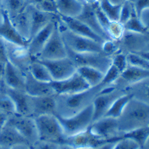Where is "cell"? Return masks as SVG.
<instances>
[{
  "label": "cell",
  "mask_w": 149,
  "mask_h": 149,
  "mask_svg": "<svg viewBox=\"0 0 149 149\" xmlns=\"http://www.w3.org/2000/svg\"><path fill=\"white\" fill-rule=\"evenodd\" d=\"M148 102L132 98L118 118L119 133L148 126Z\"/></svg>",
  "instance_id": "6da1fadb"
},
{
  "label": "cell",
  "mask_w": 149,
  "mask_h": 149,
  "mask_svg": "<svg viewBox=\"0 0 149 149\" xmlns=\"http://www.w3.org/2000/svg\"><path fill=\"white\" fill-rule=\"evenodd\" d=\"M102 89L99 86L90 88L84 91L68 94V95H59L56 101V108L55 114L68 118L80 112L85 107L92 103L91 100L97 95L95 93L100 92Z\"/></svg>",
  "instance_id": "7a4b0ae2"
},
{
  "label": "cell",
  "mask_w": 149,
  "mask_h": 149,
  "mask_svg": "<svg viewBox=\"0 0 149 149\" xmlns=\"http://www.w3.org/2000/svg\"><path fill=\"white\" fill-rule=\"evenodd\" d=\"M38 137L40 141L63 144L66 136L55 114H43L34 118Z\"/></svg>",
  "instance_id": "3957f363"
},
{
  "label": "cell",
  "mask_w": 149,
  "mask_h": 149,
  "mask_svg": "<svg viewBox=\"0 0 149 149\" xmlns=\"http://www.w3.org/2000/svg\"><path fill=\"white\" fill-rule=\"evenodd\" d=\"M63 130L66 138L80 134L88 130L93 120L92 103L71 117L64 118L55 114Z\"/></svg>",
  "instance_id": "277c9868"
},
{
  "label": "cell",
  "mask_w": 149,
  "mask_h": 149,
  "mask_svg": "<svg viewBox=\"0 0 149 149\" xmlns=\"http://www.w3.org/2000/svg\"><path fill=\"white\" fill-rule=\"evenodd\" d=\"M60 33L66 47L72 52L79 53V54L102 53V44L96 41L75 34L71 31H69L66 27L64 30L60 29Z\"/></svg>",
  "instance_id": "5b68a950"
},
{
  "label": "cell",
  "mask_w": 149,
  "mask_h": 149,
  "mask_svg": "<svg viewBox=\"0 0 149 149\" xmlns=\"http://www.w3.org/2000/svg\"><path fill=\"white\" fill-rule=\"evenodd\" d=\"M68 56L67 47L65 45L61 36L58 23H56L54 31L48 39L45 45L42 49L41 52L36 56L38 60H56Z\"/></svg>",
  "instance_id": "8992f818"
},
{
  "label": "cell",
  "mask_w": 149,
  "mask_h": 149,
  "mask_svg": "<svg viewBox=\"0 0 149 149\" xmlns=\"http://www.w3.org/2000/svg\"><path fill=\"white\" fill-rule=\"evenodd\" d=\"M6 125L15 128L29 145H33L38 140L34 118L32 117L15 113L10 115Z\"/></svg>",
  "instance_id": "52a82bcc"
},
{
  "label": "cell",
  "mask_w": 149,
  "mask_h": 149,
  "mask_svg": "<svg viewBox=\"0 0 149 149\" xmlns=\"http://www.w3.org/2000/svg\"><path fill=\"white\" fill-rule=\"evenodd\" d=\"M68 56L72 62L76 65V67L81 66H88L101 70L102 72H105L111 65V58L106 56L103 53H84L79 54L71 51L67 48Z\"/></svg>",
  "instance_id": "ba28073f"
},
{
  "label": "cell",
  "mask_w": 149,
  "mask_h": 149,
  "mask_svg": "<svg viewBox=\"0 0 149 149\" xmlns=\"http://www.w3.org/2000/svg\"><path fill=\"white\" fill-rule=\"evenodd\" d=\"M37 60L45 66L53 81L66 79L77 71L76 65L68 56L56 60Z\"/></svg>",
  "instance_id": "9c48e42d"
},
{
  "label": "cell",
  "mask_w": 149,
  "mask_h": 149,
  "mask_svg": "<svg viewBox=\"0 0 149 149\" xmlns=\"http://www.w3.org/2000/svg\"><path fill=\"white\" fill-rule=\"evenodd\" d=\"M88 130L95 138L103 141L104 142H108L109 140L119 134L118 118L103 117L92 122Z\"/></svg>",
  "instance_id": "30bf717a"
},
{
  "label": "cell",
  "mask_w": 149,
  "mask_h": 149,
  "mask_svg": "<svg viewBox=\"0 0 149 149\" xmlns=\"http://www.w3.org/2000/svg\"><path fill=\"white\" fill-rule=\"evenodd\" d=\"M50 86L56 95H68L89 90L91 87L84 79L77 72L72 74L66 79L59 81H51Z\"/></svg>",
  "instance_id": "8fae6325"
},
{
  "label": "cell",
  "mask_w": 149,
  "mask_h": 149,
  "mask_svg": "<svg viewBox=\"0 0 149 149\" xmlns=\"http://www.w3.org/2000/svg\"><path fill=\"white\" fill-rule=\"evenodd\" d=\"M119 92L115 91L114 88L102 89L99 94L94 98L92 102L93 106V120L92 122L103 118L112 103L119 95Z\"/></svg>",
  "instance_id": "7c38bea8"
},
{
  "label": "cell",
  "mask_w": 149,
  "mask_h": 149,
  "mask_svg": "<svg viewBox=\"0 0 149 149\" xmlns=\"http://www.w3.org/2000/svg\"><path fill=\"white\" fill-rule=\"evenodd\" d=\"M3 10V20L0 25V37L7 43H10L13 45L19 46L22 48H26L28 45V40L23 38L19 32L16 30L15 26L10 21V18L8 13Z\"/></svg>",
  "instance_id": "4fadbf2b"
},
{
  "label": "cell",
  "mask_w": 149,
  "mask_h": 149,
  "mask_svg": "<svg viewBox=\"0 0 149 149\" xmlns=\"http://www.w3.org/2000/svg\"><path fill=\"white\" fill-rule=\"evenodd\" d=\"M59 17L61 23L64 25V26L67 29H68L69 31H71L72 33L84 37V38H91L92 40L96 41L100 44H102L105 41L102 38H101L99 35H97L95 32H93L87 25L82 22L76 17H67V16H61V15H59Z\"/></svg>",
  "instance_id": "5bb4252c"
},
{
  "label": "cell",
  "mask_w": 149,
  "mask_h": 149,
  "mask_svg": "<svg viewBox=\"0 0 149 149\" xmlns=\"http://www.w3.org/2000/svg\"><path fill=\"white\" fill-rule=\"evenodd\" d=\"M56 23L57 22L56 20L48 23L45 27H43L40 31H38L33 37L29 39L26 48L28 49V53L30 55L37 56L41 52L42 49L45 45L52 32L54 31Z\"/></svg>",
  "instance_id": "9a60e30c"
},
{
  "label": "cell",
  "mask_w": 149,
  "mask_h": 149,
  "mask_svg": "<svg viewBox=\"0 0 149 149\" xmlns=\"http://www.w3.org/2000/svg\"><path fill=\"white\" fill-rule=\"evenodd\" d=\"M30 99H31V117L34 116L35 118L43 114L56 113V101L54 95L30 96Z\"/></svg>",
  "instance_id": "2e32d148"
},
{
  "label": "cell",
  "mask_w": 149,
  "mask_h": 149,
  "mask_svg": "<svg viewBox=\"0 0 149 149\" xmlns=\"http://www.w3.org/2000/svg\"><path fill=\"white\" fill-rule=\"evenodd\" d=\"M28 9L30 13V39L38 31L45 27L48 23L55 21V17L57 15L41 11L31 4L30 6H28Z\"/></svg>",
  "instance_id": "e0dca14e"
},
{
  "label": "cell",
  "mask_w": 149,
  "mask_h": 149,
  "mask_svg": "<svg viewBox=\"0 0 149 149\" xmlns=\"http://www.w3.org/2000/svg\"><path fill=\"white\" fill-rule=\"evenodd\" d=\"M5 93L11 98L15 107V114L31 117V99L23 91L8 88Z\"/></svg>",
  "instance_id": "ac0fdd59"
},
{
  "label": "cell",
  "mask_w": 149,
  "mask_h": 149,
  "mask_svg": "<svg viewBox=\"0 0 149 149\" xmlns=\"http://www.w3.org/2000/svg\"><path fill=\"white\" fill-rule=\"evenodd\" d=\"M3 80L8 88L23 91L25 89V78L21 71L10 60L5 63Z\"/></svg>",
  "instance_id": "d6986e66"
},
{
  "label": "cell",
  "mask_w": 149,
  "mask_h": 149,
  "mask_svg": "<svg viewBox=\"0 0 149 149\" xmlns=\"http://www.w3.org/2000/svg\"><path fill=\"white\" fill-rule=\"evenodd\" d=\"M76 18L79 19L82 22L84 23L85 25H87L93 32H95L96 34L99 35L101 38H102L104 40L110 39L107 33L104 32L102 27L101 26L92 5L84 3L83 10Z\"/></svg>",
  "instance_id": "ffe728a7"
},
{
  "label": "cell",
  "mask_w": 149,
  "mask_h": 149,
  "mask_svg": "<svg viewBox=\"0 0 149 149\" xmlns=\"http://www.w3.org/2000/svg\"><path fill=\"white\" fill-rule=\"evenodd\" d=\"M24 91L30 96H45L56 95L49 83L36 80L29 72L25 77Z\"/></svg>",
  "instance_id": "44dd1931"
},
{
  "label": "cell",
  "mask_w": 149,
  "mask_h": 149,
  "mask_svg": "<svg viewBox=\"0 0 149 149\" xmlns=\"http://www.w3.org/2000/svg\"><path fill=\"white\" fill-rule=\"evenodd\" d=\"M148 136L149 128L148 126H145L133 130H130L127 132L119 133L117 136L109 140L108 142H117V141L123 140V139H130V140L136 141L141 149L142 148H144V146L148 142Z\"/></svg>",
  "instance_id": "7402d4cb"
},
{
  "label": "cell",
  "mask_w": 149,
  "mask_h": 149,
  "mask_svg": "<svg viewBox=\"0 0 149 149\" xmlns=\"http://www.w3.org/2000/svg\"><path fill=\"white\" fill-rule=\"evenodd\" d=\"M58 15L77 17L80 14L84 3L80 0H56Z\"/></svg>",
  "instance_id": "603a6c76"
},
{
  "label": "cell",
  "mask_w": 149,
  "mask_h": 149,
  "mask_svg": "<svg viewBox=\"0 0 149 149\" xmlns=\"http://www.w3.org/2000/svg\"><path fill=\"white\" fill-rule=\"evenodd\" d=\"M146 35L125 31L120 39H122L125 45L130 49V52H140L142 51L145 46L148 45V37Z\"/></svg>",
  "instance_id": "cb8c5ba5"
},
{
  "label": "cell",
  "mask_w": 149,
  "mask_h": 149,
  "mask_svg": "<svg viewBox=\"0 0 149 149\" xmlns=\"http://www.w3.org/2000/svg\"><path fill=\"white\" fill-rule=\"evenodd\" d=\"M20 143L28 144L22 136H21V134L15 128L5 125L0 130V145L10 148L14 145Z\"/></svg>",
  "instance_id": "d4e9b609"
},
{
  "label": "cell",
  "mask_w": 149,
  "mask_h": 149,
  "mask_svg": "<svg viewBox=\"0 0 149 149\" xmlns=\"http://www.w3.org/2000/svg\"><path fill=\"white\" fill-rule=\"evenodd\" d=\"M10 21L19 32V33L29 41L30 37V13L28 6L22 10L18 13L17 15L10 17Z\"/></svg>",
  "instance_id": "484cf974"
},
{
  "label": "cell",
  "mask_w": 149,
  "mask_h": 149,
  "mask_svg": "<svg viewBox=\"0 0 149 149\" xmlns=\"http://www.w3.org/2000/svg\"><path fill=\"white\" fill-rule=\"evenodd\" d=\"M77 72L84 79L91 88L98 86L104 76V72L101 70L88 66L78 67Z\"/></svg>",
  "instance_id": "4316f807"
},
{
  "label": "cell",
  "mask_w": 149,
  "mask_h": 149,
  "mask_svg": "<svg viewBox=\"0 0 149 149\" xmlns=\"http://www.w3.org/2000/svg\"><path fill=\"white\" fill-rule=\"evenodd\" d=\"M120 77L130 84H136L148 79L149 70L128 65L126 68L120 73Z\"/></svg>",
  "instance_id": "83f0119b"
},
{
  "label": "cell",
  "mask_w": 149,
  "mask_h": 149,
  "mask_svg": "<svg viewBox=\"0 0 149 149\" xmlns=\"http://www.w3.org/2000/svg\"><path fill=\"white\" fill-rule=\"evenodd\" d=\"M132 98H134L133 93L122 94L117 99H115V101L112 103L111 107L106 113V114L104 115V117H111V118H118L121 115L126 104Z\"/></svg>",
  "instance_id": "f1b7e54d"
},
{
  "label": "cell",
  "mask_w": 149,
  "mask_h": 149,
  "mask_svg": "<svg viewBox=\"0 0 149 149\" xmlns=\"http://www.w3.org/2000/svg\"><path fill=\"white\" fill-rule=\"evenodd\" d=\"M29 73L36 80L44 82V83H50L53 81L49 72L46 68L45 65H43L37 59L33 60L29 66Z\"/></svg>",
  "instance_id": "f546056e"
},
{
  "label": "cell",
  "mask_w": 149,
  "mask_h": 149,
  "mask_svg": "<svg viewBox=\"0 0 149 149\" xmlns=\"http://www.w3.org/2000/svg\"><path fill=\"white\" fill-rule=\"evenodd\" d=\"M123 26H124L125 31H127V32L136 33H140V34H148V26H145L141 22L136 11L133 12L130 18L123 25Z\"/></svg>",
  "instance_id": "4dcf8cb0"
},
{
  "label": "cell",
  "mask_w": 149,
  "mask_h": 149,
  "mask_svg": "<svg viewBox=\"0 0 149 149\" xmlns=\"http://www.w3.org/2000/svg\"><path fill=\"white\" fill-rule=\"evenodd\" d=\"M99 6L111 22H118L122 4H113L108 0H99Z\"/></svg>",
  "instance_id": "1f68e13d"
},
{
  "label": "cell",
  "mask_w": 149,
  "mask_h": 149,
  "mask_svg": "<svg viewBox=\"0 0 149 149\" xmlns=\"http://www.w3.org/2000/svg\"><path fill=\"white\" fill-rule=\"evenodd\" d=\"M3 10L12 17L24 10L28 6L27 0H3Z\"/></svg>",
  "instance_id": "d6a6232c"
},
{
  "label": "cell",
  "mask_w": 149,
  "mask_h": 149,
  "mask_svg": "<svg viewBox=\"0 0 149 149\" xmlns=\"http://www.w3.org/2000/svg\"><path fill=\"white\" fill-rule=\"evenodd\" d=\"M126 60L129 66L149 69L148 60L141 56L138 52H130L126 55Z\"/></svg>",
  "instance_id": "836d02e7"
},
{
  "label": "cell",
  "mask_w": 149,
  "mask_h": 149,
  "mask_svg": "<svg viewBox=\"0 0 149 149\" xmlns=\"http://www.w3.org/2000/svg\"><path fill=\"white\" fill-rule=\"evenodd\" d=\"M120 77V72L115 68L113 65H110L107 70L105 72L102 80L101 81L100 84L98 85L100 88H103L106 85H109L113 84Z\"/></svg>",
  "instance_id": "e575fe53"
},
{
  "label": "cell",
  "mask_w": 149,
  "mask_h": 149,
  "mask_svg": "<svg viewBox=\"0 0 149 149\" xmlns=\"http://www.w3.org/2000/svg\"><path fill=\"white\" fill-rule=\"evenodd\" d=\"M125 29L122 24L118 22H111L107 27V34L112 40H119L124 34Z\"/></svg>",
  "instance_id": "d590c367"
},
{
  "label": "cell",
  "mask_w": 149,
  "mask_h": 149,
  "mask_svg": "<svg viewBox=\"0 0 149 149\" xmlns=\"http://www.w3.org/2000/svg\"><path fill=\"white\" fill-rule=\"evenodd\" d=\"M0 111L12 115L15 113V107L11 98L6 94H0Z\"/></svg>",
  "instance_id": "8d00e7d4"
},
{
  "label": "cell",
  "mask_w": 149,
  "mask_h": 149,
  "mask_svg": "<svg viewBox=\"0 0 149 149\" xmlns=\"http://www.w3.org/2000/svg\"><path fill=\"white\" fill-rule=\"evenodd\" d=\"M134 11H135V9L133 7L132 2H130L129 0L125 1L121 6V10H120V13H119V18H118V22L122 24V25H124L130 18V16L132 15Z\"/></svg>",
  "instance_id": "74e56055"
},
{
  "label": "cell",
  "mask_w": 149,
  "mask_h": 149,
  "mask_svg": "<svg viewBox=\"0 0 149 149\" xmlns=\"http://www.w3.org/2000/svg\"><path fill=\"white\" fill-rule=\"evenodd\" d=\"M92 7H93V9H94V11L95 13V15H96V17H97V20H98V22L100 23L101 26L102 27L104 32L107 33V27H108V26L110 25L111 21L107 17V15L104 14L103 11L102 10V9L100 8V6H99V2L94 3V4H92Z\"/></svg>",
  "instance_id": "f35d334b"
},
{
  "label": "cell",
  "mask_w": 149,
  "mask_h": 149,
  "mask_svg": "<svg viewBox=\"0 0 149 149\" xmlns=\"http://www.w3.org/2000/svg\"><path fill=\"white\" fill-rule=\"evenodd\" d=\"M34 7L41 11L57 15L56 0H43L42 2H40L38 4H37Z\"/></svg>",
  "instance_id": "ab89813d"
},
{
  "label": "cell",
  "mask_w": 149,
  "mask_h": 149,
  "mask_svg": "<svg viewBox=\"0 0 149 149\" xmlns=\"http://www.w3.org/2000/svg\"><path fill=\"white\" fill-rule=\"evenodd\" d=\"M111 64L113 65L116 68L118 69L120 73L126 68L128 66L126 60V55L123 53H117L113 56V57L111 58Z\"/></svg>",
  "instance_id": "60d3db41"
},
{
  "label": "cell",
  "mask_w": 149,
  "mask_h": 149,
  "mask_svg": "<svg viewBox=\"0 0 149 149\" xmlns=\"http://www.w3.org/2000/svg\"><path fill=\"white\" fill-rule=\"evenodd\" d=\"M113 149H141L137 143L130 139H123L115 142Z\"/></svg>",
  "instance_id": "b9f144b4"
},
{
  "label": "cell",
  "mask_w": 149,
  "mask_h": 149,
  "mask_svg": "<svg viewBox=\"0 0 149 149\" xmlns=\"http://www.w3.org/2000/svg\"><path fill=\"white\" fill-rule=\"evenodd\" d=\"M118 49V46L115 44L114 40L112 39H107L105 40L102 44V53L106 56H109L112 54H115L117 50Z\"/></svg>",
  "instance_id": "7bdbcfd3"
},
{
  "label": "cell",
  "mask_w": 149,
  "mask_h": 149,
  "mask_svg": "<svg viewBox=\"0 0 149 149\" xmlns=\"http://www.w3.org/2000/svg\"><path fill=\"white\" fill-rule=\"evenodd\" d=\"M60 144L51 141L38 140L33 144V149H58Z\"/></svg>",
  "instance_id": "ee69618b"
},
{
  "label": "cell",
  "mask_w": 149,
  "mask_h": 149,
  "mask_svg": "<svg viewBox=\"0 0 149 149\" xmlns=\"http://www.w3.org/2000/svg\"><path fill=\"white\" fill-rule=\"evenodd\" d=\"M133 7L137 16L146 9H149V0H132Z\"/></svg>",
  "instance_id": "f6af8a7d"
},
{
  "label": "cell",
  "mask_w": 149,
  "mask_h": 149,
  "mask_svg": "<svg viewBox=\"0 0 149 149\" xmlns=\"http://www.w3.org/2000/svg\"><path fill=\"white\" fill-rule=\"evenodd\" d=\"M9 61L8 49L5 45V41L0 37V61L6 63Z\"/></svg>",
  "instance_id": "bcb514c9"
},
{
  "label": "cell",
  "mask_w": 149,
  "mask_h": 149,
  "mask_svg": "<svg viewBox=\"0 0 149 149\" xmlns=\"http://www.w3.org/2000/svg\"><path fill=\"white\" fill-rule=\"evenodd\" d=\"M9 117H10V114L0 111V130L6 125Z\"/></svg>",
  "instance_id": "7dc6e473"
},
{
  "label": "cell",
  "mask_w": 149,
  "mask_h": 149,
  "mask_svg": "<svg viewBox=\"0 0 149 149\" xmlns=\"http://www.w3.org/2000/svg\"><path fill=\"white\" fill-rule=\"evenodd\" d=\"M115 142H106L104 144H102L95 148L92 149H113V146H114Z\"/></svg>",
  "instance_id": "c3c4849f"
},
{
  "label": "cell",
  "mask_w": 149,
  "mask_h": 149,
  "mask_svg": "<svg viewBox=\"0 0 149 149\" xmlns=\"http://www.w3.org/2000/svg\"><path fill=\"white\" fill-rule=\"evenodd\" d=\"M10 149H31V148H30V145L26 143H20V144L12 146L10 148Z\"/></svg>",
  "instance_id": "681fc988"
},
{
  "label": "cell",
  "mask_w": 149,
  "mask_h": 149,
  "mask_svg": "<svg viewBox=\"0 0 149 149\" xmlns=\"http://www.w3.org/2000/svg\"><path fill=\"white\" fill-rule=\"evenodd\" d=\"M4 68H5V63L0 61V80L2 79V78H3V76Z\"/></svg>",
  "instance_id": "f907efd6"
},
{
  "label": "cell",
  "mask_w": 149,
  "mask_h": 149,
  "mask_svg": "<svg viewBox=\"0 0 149 149\" xmlns=\"http://www.w3.org/2000/svg\"><path fill=\"white\" fill-rule=\"evenodd\" d=\"M58 149H76L74 148L73 147H72V146H70L68 144H60V146H59V148Z\"/></svg>",
  "instance_id": "816d5d0a"
},
{
  "label": "cell",
  "mask_w": 149,
  "mask_h": 149,
  "mask_svg": "<svg viewBox=\"0 0 149 149\" xmlns=\"http://www.w3.org/2000/svg\"><path fill=\"white\" fill-rule=\"evenodd\" d=\"M83 1V3H86V4H94V3H98L99 2V0H82Z\"/></svg>",
  "instance_id": "f5cc1de1"
},
{
  "label": "cell",
  "mask_w": 149,
  "mask_h": 149,
  "mask_svg": "<svg viewBox=\"0 0 149 149\" xmlns=\"http://www.w3.org/2000/svg\"><path fill=\"white\" fill-rule=\"evenodd\" d=\"M108 1L113 4H123L127 0H108Z\"/></svg>",
  "instance_id": "db71d44e"
},
{
  "label": "cell",
  "mask_w": 149,
  "mask_h": 149,
  "mask_svg": "<svg viewBox=\"0 0 149 149\" xmlns=\"http://www.w3.org/2000/svg\"><path fill=\"white\" fill-rule=\"evenodd\" d=\"M3 10H0V25L3 22Z\"/></svg>",
  "instance_id": "11a10c76"
},
{
  "label": "cell",
  "mask_w": 149,
  "mask_h": 149,
  "mask_svg": "<svg viewBox=\"0 0 149 149\" xmlns=\"http://www.w3.org/2000/svg\"><path fill=\"white\" fill-rule=\"evenodd\" d=\"M0 149H10V148L5 147V146H3V145H0Z\"/></svg>",
  "instance_id": "9f6ffc18"
},
{
  "label": "cell",
  "mask_w": 149,
  "mask_h": 149,
  "mask_svg": "<svg viewBox=\"0 0 149 149\" xmlns=\"http://www.w3.org/2000/svg\"><path fill=\"white\" fill-rule=\"evenodd\" d=\"M129 1H130V2H132V0H129Z\"/></svg>",
  "instance_id": "6f0895ef"
},
{
  "label": "cell",
  "mask_w": 149,
  "mask_h": 149,
  "mask_svg": "<svg viewBox=\"0 0 149 149\" xmlns=\"http://www.w3.org/2000/svg\"><path fill=\"white\" fill-rule=\"evenodd\" d=\"M80 1H82V0H80ZM82 2H83V1H82Z\"/></svg>",
  "instance_id": "680465c9"
}]
</instances>
